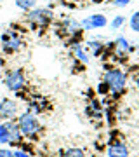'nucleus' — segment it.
<instances>
[{
  "label": "nucleus",
  "mask_w": 139,
  "mask_h": 157,
  "mask_svg": "<svg viewBox=\"0 0 139 157\" xmlns=\"http://www.w3.org/2000/svg\"><path fill=\"white\" fill-rule=\"evenodd\" d=\"M16 122L19 126V131H21L23 138H28L31 141H37L40 138V135L44 133V128H42L40 121L30 110H24L23 113H19L16 117Z\"/></svg>",
  "instance_id": "nucleus-1"
},
{
  "label": "nucleus",
  "mask_w": 139,
  "mask_h": 157,
  "mask_svg": "<svg viewBox=\"0 0 139 157\" xmlns=\"http://www.w3.org/2000/svg\"><path fill=\"white\" fill-rule=\"evenodd\" d=\"M104 82L108 84L111 94L118 98L127 91V73L120 68H108L104 73Z\"/></svg>",
  "instance_id": "nucleus-2"
},
{
  "label": "nucleus",
  "mask_w": 139,
  "mask_h": 157,
  "mask_svg": "<svg viewBox=\"0 0 139 157\" xmlns=\"http://www.w3.org/2000/svg\"><path fill=\"white\" fill-rule=\"evenodd\" d=\"M23 135L19 131L16 119L12 121H2L0 122V145H19Z\"/></svg>",
  "instance_id": "nucleus-3"
},
{
  "label": "nucleus",
  "mask_w": 139,
  "mask_h": 157,
  "mask_svg": "<svg viewBox=\"0 0 139 157\" xmlns=\"http://www.w3.org/2000/svg\"><path fill=\"white\" fill-rule=\"evenodd\" d=\"M54 19V14L50 9L47 7H35L31 11L26 12V16H24V21L31 26L33 30L37 28H47L50 23Z\"/></svg>",
  "instance_id": "nucleus-4"
},
{
  "label": "nucleus",
  "mask_w": 139,
  "mask_h": 157,
  "mask_svg": "<svg viewBox=\"0 0 139 157\" xmlns=\"http://www.w3.org/2000/svg\"><path fill=\"white\" fill-rule=\"evenodd\" d=\"M0 40H2V51H4V54H5V56H12V54H16L17 51L23 47L21 35L17 33L16 30H12V28H7L5 32L2 33Z\"/></svg>",
  "instance_id": "nucleus-5"
},
{
  "label": "nucleus",
  "mask_w": 139,
  "mask_h": 157,
  "mask_svg": "<svg viewBox=\"0 0 139 157\" xmlns=\"http://www.w3.org/2000/svg\"><path fill=\"white\" fill-rule=\"evenodd\" d=\"M2 80H4V86L9 91H12V93L26 87V75H24L23 68H11V70H7L4 73Z\"/></svg>",
  "instance_id": "nucleus-6"
},
{
  "label": "nucleus",
  "mask_w": 139,
  "mask_h": 157,
  "mask_svg": "<svg viewBox=\"0 0 139 157\" xmlns=\"http://www.w3.org/2000/svg\"><path fill=\"white\" fill-rule=\"evenodd\" d=\"M19 107H17V101L12 98H2L0 100V117L2 121H12L17 117Z\"/></svg>",
  "instance_id": "nucleus-7"
},
{
  "label": "nucleus",
  "mask_w": 139,
  "mask_h": 157,
  "mask_svg": "<svg viewBox=\"0 0 139 157\" xmlns=\"http://www.w3.org/2000/svg\"><path fill=\"white\" fill-rule=\"evenodd\" d=\"M108 25V17L104 14H90V16L83 17V21L80 23L82 30H97V28H104Z\"/></svg>",
  "instance_id": "nucleus-8"
},
{
  "label": "nucleus",
  "mask_w": 139,
  "mask_h": 157,
  "mask_svg": "<svg viewBox=\"0 0 139 157\" xmlns=\"http://www.w3.org/2000/svg\"><path fill=\"white\" fill-rule=\"evenodd\" d=\"M108 157H129V148L125 143H111L108 147Z\"/></svg>",
  "instance_id": "nucleus-9"
},
{
  "label": "nucleus",
  "mask_w": 139,
  "mask_h": 157,
  "mask_svg": "<svg viewBox=\"0 0 139 157\" xmlns=\"http://www.w3.org/2000/svg\"><path fill=\"white\" fill-rule=\"evenodd\" d=\"M14 4H16L21 11L28 12V11H31V9L37 7V0H14Z\"/></svg>",
  "instance_id": "nucleus-10"
},
{
  "label": "nucleus",
  "mask_w": 139,
  "mask_h": 157,
  "mask_svg": "<svg viewBox=\"0 0 139 157\" xmlns=\"http://www.w3.org/2000/svg\"><path fill=\"white\" fill-rule=\"evenodd\" d=\"M73 51H75V54H77V59H78L80 63H83V65H85V63L89 61V56L85 54V51L82 49V45H80V44H75V45H73Z\"/></svg>",
  "instance_id": "nucleus-11"
},
{
  "label": "nucleus",
  "mask_w": 139,
  "mask_h": 157,
  "mask_svg": "<svg viewBox=\"0 0 139 157\" xmlns=\"http://www.w3.org/2000/svg\"><path fill=\"white\" fill-rule=\"evenodd\" d=\"M115 44L120 47V51H122V52H132V51H134V47L129 44V40L125 39V37H118Z\"/></svg>",
  "instance_id": "nucleus-12"
},
{
  "label": "nucleus",
  "mask_w": 139,
  "mask_h": 157,
  "mask_svg": "<svg viewBox=\"0 0 139 157\" xmlns=\"http://www.w3.org/2000/svg\"><path fill=\"white\" fill-rule=\"evenodd\" d=\"M61 157H85V152L82 148H68L64 154H61Z\"/></svg>",
  "instance_id": "nucleus-13"
},
{
  "label": "nucleus",
  "mask_w": 139,
  "mask_h": 157,
  "mask_svg": "<svg viewBox=\"0 0 139 157\" xmlns=\"http://www.w3.org/2000/svg\"><path fill=\"white\" fill-rule=\"evenodd\" d=\"M129 25H130V30H132V32H137L139 33V11H136L132 16H130Z\"/></svg>",
  "instance_id": "nucleus-14"
},
{
  "label": "nucleus",
  "mask_w": 139,
  "mask_h": 157,
  "mask_svg": "<svg viewBox=\"0 0 139 157\" xmlns=\"http://www.w3.org/2000/svg\"><path fill=\"white\" fill-rule=\"evenodd\" d=\"M87 44L94 49V56H99L101 52H103V49H104V44L103 42H96V40H89Z\"/></svg>",
  "instance_id": "nucleus-15"
},
{
  "label": "nucleus",
  "mask_w": 139,
  "mask_h": 157,
  "mask_svg": "<svg viewBox=\"0 0 139 157\" xmlns=\"http://www.w3.org/2000/svg\"><path fill=\"white\" fill-rule=\"evenodd\" d=\"M123 25H125V17H123V16H115L113 19H111V30L122 28Z\"/></svg>",
  "instance_id": "nucleus-16"
},
{
  "label": "nucleus",
  "mask_w": 139,
  "mask_h": 157,
  "mask_svg": "<svg viewBox=\"0 0 139 157\" xmlns=\"http://www.w3.org/2000/svg\"><path fill=\"white\" fill-rule=\"evenodd\" d=\"M90 108H92V112H96V115H101L103 112V107H101V101L97 98H90Z\"/></svg>",
  "instance_id": "nucleus-17"
},
{
  "label": "nucleus",
  "mask_w": 139,
  "mask_h": 157,
  "mask_svg": "<svg viewBox=\"0 0 139 157\" xmlns=\"http://www.w3.org/2000/svg\"><path fill=\"white\" fill-rule=\"evenodd\" d=\"M97 93H99V94H108V93H110V87H108V84H106L104 80H103V82H101L99 86H97Z\"/></svg>",
  "instance_id": "nucleus-18"
},
{
  "label": "nucleus",
  "mask_w": 139,
  "mask_h": 157,
  "mask_svg": "<svg viewBox=\"0 0 139 157\" xmlns=\"http://www.w3.org/2000/svg\"><path fill=\"white\" fill-rule=\"evenodd\" d=\"M0 157H14V150H11V148H0Z\"/></svg>",
  "instance_id": "nucleus-19"
},
{
  "label": "nucleus",
  "mask_w": 139,
  "mask_h": 157,
  "mask_svg": "<svg viewBox=\"0 0 139 157\" xmlns=\"http://www.w3.org/2000/svg\"><path fill=\"white\" fill-rule=\"evenodd\" d=\"M14 157H31V154H28L26 150H21V148H16L14 150Z\"/></svg>",
  "instance_id": "nucleus-20"
},
{
  "label": "nucleus",
  "mask_w": 139,
  "mask_h": 157,
  "mask_svg": "<svg viewBox=\"0 0 139 157\" xmlns=\"http://www.w3.org/2000/svg\"><path fill=\"white\" fill-rule=\"evenodd\" d=\"M130 4V0H113V6L115 7H127Z\"/></svg>",
  "instance_id": "nucleus-21"
},
{
  "label": "nucleus",
  "mask_w": 139,
  "mask_h": 157,
  "mask_svg": "<svg viewBox=\"0 0 139 157\" xmlns=\"http://www.w3.org/2000/svg\"><path fill=\"white\" fill-rule=\"evenodd\" d=\"M136 87H137V91H139V82H136Z\"/></svg>",
  "instance_id": "nucleus-22"
},
{
  "label": "nucleus",
  "mask_w": 139,
  "mask_h": 157,
  "mask_svg": "<svg viewBox=\"0 0 139 157\" xmlns=\"http://www.w3.org/2000/svg\"><path fill=\"white\" fill-rule=\"evenodd\" d=\"M47 2H59V0H47Z\"/></svg>",
  "instance_id": "nucleus-23"
},
{
  "label": "nucleus",
  "mask_w": 139,
  "mask_h": 157,
  "mask_svg": "<svg viewBox=\"0 0 139 157\" xmlns=\"http://www.w3.org/2000/svg\"><path fill=\"white\" fill-rule=\"evenodd\" d=\"M0 9H2V4H0Z\"/></svg>",
  "instance_id": "nucleus-24"
}]
</instances>
